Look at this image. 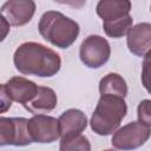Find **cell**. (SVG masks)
Returning a JSON list of instances; mask_svg holds the SVG:
<instances>
[{
	"label": "cell",
	"mask_w": 151,
	"mask_h": 151,
	"mask_svg": "<svg viewBox=\"0 0 151 151\" xmlns=\"http://www.w3.org/2000/svg\"><path fill=\"white\" fill-rule=\"evenodd\" d=\"M15 68L28 76L52 77L61 66L60 57L53 50L39 42H24L14 52Z\"/></svg>",
	"instance_id": "6da1fadb"
},
{
	"label": "cell",
	"mask_w": 151,
	"mask_h": 151,
	"mask_svg": "<svg viewBox=\"0 0 151 151\" xmlns=\"http://www.w3.org/2000/svg\"><path fill=\"white\" fill-rule=\"evenodd\" d=\"M40 35L59 48L70 47L79 34V25L57 11L45 12L39 21Z\"/></svg>",
	"instance_id": "7a4b0ae2"
},
{
	"label": "cell",
	"mask_w": 151,
	"mask_h": 151,
	"mask_svg": "<svg viewBox=\"0 0 151 151\" xmlns=\"http://www.w3.org/2000/svg\"><path fill=\"white\" fill-rule=\"evenodd\" d=\"M126 112L127 106L124 98L111 94L100 96L91 117V129L100 136L111 134L118 130Z\"/></svg>",
	"instance_id": "3957f363"
},
{
	"label": "cell",
	"mask_w": 151,
	"mask_h": 151,
	"mask_svg": "<svg viewBox=\"0 0 151 151\" xmlns=\"http://www.w3.org/2000/svg\"><path fill=\"white\" fill-rule=\"evenodd\" d=\"M151 136L150 126L140 123L132 122L118 129L112 136V145L123 151H130L140 147Z\"/></svg>",
	"instance_id": "277c9868"
},
{
	"label": "cell",
	"mask_w": 151,
	"mask_h": 151,
	"mask_svg": "<svg viewBox=\"0 0 151 151\" xmlns=\"http://www.w3.org/2000/svg\"><path fill=\"white\" fill-rule=\"evenodd\" d=\"M111 48L107 40L100 35H88L80 45L79 57L90 68H99L110 58Z\"/></svg>",
	"instance_id": "5b68a950"
},
{
	"label": "cell",
	"mask_w": 151,
	"mask_h": 151,
	"mask_svg": "<svg viewBox=\"0 0 151 151\" xmlns=\"http://www.w3.org/2000/svg\"><path fill=\"white\" fill-rule=\"evenodd\" d=\"M28 119L26 118H0V144L25 146L33 143L28 132Z\"/></svg>",
	"instance_id": "8992f818"
},
{
	"label": "cell",
	"mask_w": 151,
	"mask_h": 151,
	"mask_svg": "<svg viewBox=\"0 0 151 151\" xmlns=\"http://www.w3.org/2000/svg\"><path fill=\"white\" fill-rule=\"evenodd\" d=\"M28 132L35 143H53L60 137L59 120L54 117L37 114L28 119Z\"/></svg>",
	"instance_id": "52a82bcc"
},
{
	"label": "cell",
	"mask_w": 151,
	"mask_h": 151,
	"mask_svg": "<svg viewBox=\"0 0 151 151\" xmlns=\"http://www.w3.org/2000/svg\"><path fill=\"white\" fill-rule=\"evenodd\" d=\"M35 12L32 0H9L1 6V15L13 26H22L31 21Z\"/></svg>",
	"instance_id": "ba28073f"
},
{
	"label": "cell",
	"mask_w": 151,
	"mask_h": 151,
	"mask_svg": "<svg viewBox=\"0 0 151 151\" xmlns=\"http://www.w3.org/2000/svg\"><path fill=\"white\" fill-rule=\"evenodd\" d=\"M4 87L12 101H18L25 105L35 97L39 86L34 81L26 78L13 77L4 84Z\"/></svg>",
	"instance_id": "9c48e42d"
},
{
	"label": "cell",
	"mask_w": 151,
	"mask_h": 151,
	"mask_svg": "<svg viewBox=\"0 0 151 151\" xmlns=\"http://www.w3.org/2000/svg\"><path fill=\"white\" fill-rule=\"evenodd\" d=\"M59 132L61 138H71L81 134L87 126L85 113L77 109L66 110L59 117Z\"/></svg>",
	"instance_id": "30bf717a"
},
{
	"label": "cell",
	"mask_w": 151,
	"mask_h": 151,
	"mask_svg": "<svg viewBox=\"0 0 151 151\" xmlns=\"http://www.w3.org/2000/svg\"><path fill=\"white\" fill-rule=\"evenodd\" d=\"M127 47L131 53L144 57L151 50V24L140 22L134 25L127 34Z\"/></svg>",
	"instance_id": "8fae6325"
},
{
	"label": "cell",
	"mask_w": 151,
	"mask_h": 151,
	"mask_svg": "<svg viewBox=\"0 0 151 151\" xmlns=\"http://www.w3.org/2000/svg\"><path fill=\"white\" fill-rule=\"evenodd\" d=\"M55 105H57V94H55V92L50 87L39 86L35 97L31 101L25 104L24 107L37 116V114H42V113L51 112L55 107Z\"/></svg>",
	"instance_id": "7c38bea8"
},
{
	"label": "cell",
	"mask_w": 151,
	"mask_h": 151,
	"mask_svg": "<svg viewBox=\"0 0 151 151\" xmlns=\"http://www.w3.org/2000/svg\"><path fill=\"white\" fill-rule=\"evenodd\" d=\"M131 2L127 0H101L97 5V14L103 22L112 21L129 15Z\"/></svg>",
	"instance_id": "4fadbf2b"
},
{
	"label": "cell",
	"mask_w": 151,
	"mask_h": 151,
	"mask_svg": "<svg viewBox=\"0 0 151 151\" xmlns=\"http://www.w3.org/2000/svg\"><path fill=\"white\" fill-rule=\"evenodd\" d=\"M99 92L100 96L111 94L125 98L127 94V86L125 80L118 73H109L104 78H101L99 83Z\"/></svg>",
	"instance_id": "5bb4252c"
},
{
	"label": "cell",
	"mask_w": 151,
	"mask_h": 151,
	"mask_svg": "<svg viewBox=\"0 0 151 151\" xmlns=\"http://www.w3.org/2000/svg\"><path fill=\"white\" fill-rule=\"evenodd\" d=\"M103 28L106 35L111 38H122L125 34H129L132 28V18L130 15L123 17L117 20L103 22Z\"/></svg>",
	"instance_id": "9a60e30c"
},
{
	"label": "cell",
	"mask_w": 151,
	"mask_h": 151,
	"mask_svg": "<svg viewBox=\"0 0 151 151\" xmlns=\"http://www.w3.org/2000/svg\"><path fill=\"white\" fill-rule=\"evenodd\" d=\"M59 150L60 151H91V144L85 136L79 134L71 138H61Z\"/></svg>",
	"instance_id": "2e32d148"
},
{
	"label": "cell",
	"mask_w": 151,
	"mask_h": 151,
	"mask_svg": "<svg viewBox=\"0 0 151 151\" xmlns=\"http://www.w3.org/2000/svg\"><path fill=\"white\" fill-rule=\"evenodd\" d=\"M142 84L145 90L151 93V50L144 55L142 68Z\"/></svg>",
	"instance_id": "e0dca14e"
},
{
	"label": "cell",
	"mask_w": 151,
	"mask_h": 151,
	"mask_svg": "<svg viewBox=\"0 0 151 151\" xmlns=\"http://www.w3.org/2000/svg\"><path fill=\"white\" fill-rule=\"evenodd\" d=\"M137 116H138V122L151 126V100L145 99L142 100L137 107Z\"/></svg>",
	"instance_id": "ac0fdd59"
},
{
	"label": "cell",
	"mask_w": 151,
	"mask_h": 151,
	"mask_svg": "<svg viewBox=\"0 0 151 151\" xmlns=\"http://www.w3.org/2000/svg\"><path fill=\"white\" fill-rule=\"evenodd\" d=\"M0 100H1V113L6 112L11 105H12V100L9 99V97L7 96L6 91H5V87H4V84L1 85L0 87Z\"/></svg>",
	"instance_id": "d6986e66"
},
{
	"label": "cell",
	"mask_w": 151,
	"mask_h": 151,
	"mask_svg": "<svg viewBox=\"0 0 151 151\" xmlns=\"http://www.w3.org/2000/svg\"><path fill=\"white\" fill-rule=\"evenodd\" d=\"M1 25H2V28H4V33H2V38H1V40H4L5 39V37H6V32H7V28H9V24L7 22V20L1 15Z\"/></svg>",
	"instance_id": "ffe728a7"
},
{
	"label": "cell",
	"mask_w": 151,
	"mask_h": 151,
	"mask_svg": "<svg viewBox=\"0 0 151 151\" xmlns=\"http://www.w3.org/2000/svg\"><path fill=\"white\" fill-rule=\"evenodd\" d=\"M105 151H114V150H111V149H109V150H105Z\"/></svg>",
	"instance_id": "44dd1931"
},
{
	"label": "cell",
	"mask_w": 151,
	"mask_h": 151,
	"mask_svg": "<svg viewBox=\"0 0 151 151\" xmlns=\"http://www.w3.org/2000/svg\"><path fill=\"white\" fill-rule=\"evenodd\" d=\"M150 8H151V6H150Z\"/></svg>",
	"instance_id": "7402d4cb"
}]
</instances>
